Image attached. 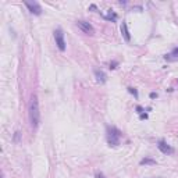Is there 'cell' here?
<instances>
[{
    "mask_svg": "<svg viewBox=\"0 0 178 178\" xmlns=\"http://www.w3.org/2000/svg\"><path fill=\"white\" fill-rule=\"evenodd\" d=\"M28 114H29V121H31V127L33 130H36L40 124V111H39V100L36 95L31 96V102H29V108H28Z\"/></svg>",
    "mask_w": 178,
    "mask_h": 178,
    "instance_id": "1",
    "label": "cell"
},
{
    "mask_svg": "<svg viewBox=\"0 0 178 178\" xmlns=\"http://www.w3.org/2000/svg\"><path fill=\"white\" fill-rule=\"evenodd\" d=\"M107 142L110 146L116 147L120 145V139H121V131L113 127V125H107Z\"/></svg>",
    "mask_w": 178,
    "mask_h": 178,
    "instance_id": "2",
    "label": "cell"
},
{
    "mask_svg": "<svg viewBox=\"0 0 178 178\" xmlns=\"http://www.w3.org/2000/svg\"><path fill=\"white\" fill-rule=\"evenodd\" d=\"M54 40H56V45L59 47L60 52H64L65 50V39H64V33L60 28H57L54 31Z\"/></svg>",
    "mask_w": 178,
    "mask_h": 178,
    "instance_id": "3",
    "label": "cell"
},
{
    "mask_svg": "<svg viewBox=\"0 0 178 178\" xmlns=\"http://www.w3.org/2000/svg\"><path fill=\"white\" fill-rule=\"evenodd\" d=\"M77 27L81 29V31L86 33V35H95V28L92 27V24H89L88 21H84V20H79L77 21Z\"/></svg>",
    "mask_w": 178,
    "mask_h": 178,
    "instance_id": "4",
    "label": "cell"
},
{
    "mask_svg": "<svg viewBox=\"0 0 178 178\" xmlns=\"http://www.w3.org/2000/svg\"><path fill=\"white\" fill-rule=\"evenodd\" d=\"M25 7L29 10V13L35 14V16H40L42 14V7L39 6L36 1H24Z\"/></svg>",
    "mask_w": 178,
    "mask_h": 178,
    "instance_id": "5",
    "label": "cell"
},
{
    "mask_svg": "<svg viewBox=\"0 0 178 178\" xmlns=\"http://www.w3.org/2000/svg\"><path fill=\"white\" fill-rule=\"evenodd\" d=\"M157 147H159V150L164 153V155H173L174 153V149L167 143V142H164V140H159L157 142Z\"/></svg>",
    "mask_w": 178,
    "mask_h": 178,
    "instance_id": "6",
    "label": "cell"
},
{
    "mask_svg": "<svg viewBox=\"0 0 178 178\" xmlns=\"http://www.w3.org/2000/svg\"><path fill=\"white\" fill-rule=\"evenodd\" d=\"M95 77H96V81H98L99 84H104V82L107 81V75L104 74V71L99 70V68L95 70Z\"/></svg>",
    "mask_w": 178,
    "mask_h": 178,
    "instance_id": "7",
    "label": "cell"
},
{
    "mask_svg": "<svg viewBox=\"0 0 178 178\" xmlns=\"http://www.w3.org/2000/svg\"><path fill=\"white\" fill-rule=\"evenodd\" d=\"M121 33H123V36H124V39L127 40V42L131 40V35H130V31H128L127 23H124V21H123V24H121Z\"/></svg>",
    "mask_w": 178,
    "mask_h": 178,
    "instance_id": "8",
    "label": "cell"
},
{
    "mask_svg": "<svg viewBox=\"0 0 178 178\" xmlns=\"http://www.w3.org/2000/svg\"><path fill=\"white\" fill-rule=\"evenodd\" d=\"M156 164V160L150 159V157H145L140 160V166H155Z\"/></svg>",
    "mask_w": 178,
    "mask_h": 178,
    "instance_id": "9",
    "label": "cell"
},
{
    "mask_svg": "<svg viewBox=\"0 0 178 178\" xmlns=\"http://www.w3.org/2000/svg\"><path fill=\"white\" fill-rule=\"evenodd\" d=\"M104 18H106V20H110V21H113V23H114V21L117 20V14H116V13H113L111 10H108L107 16H104Z\"/></svg>",
    "mask_w": 178,
    "mask_h": 178,
    "instance_id": "10",
    "label": "cell"
},
{
    "mask_svg": "<svg viewBox=\"0 0 178 178\" xmlns=\"http://www.w3.org/2000/svg\"><path fill=\"white\" fill-rule=\"evenodd\" d=\"M128 92H130V93H132V95H134V96H135L136 99L139 98V95H138V91H136L135 88H131V86H130V88H128Z\"/></svg>",
    "mask_w": 178,
    "mask_h": 178,
    "instance_id": "11",
    "label": "cell"
},
{
    "mask_svg": "<svg viewBox=\"0 0 178 178\" xmlns=\"http://www.w3.org/2000/svg\"><path fill=\"white\" fill-rule=\"evenodd\" d=\"M20 135H21V134H20L18 131L14 134V142H20Z\"/></svg>",
    "mask_w": 178,
    "mask_h": 178,
    "instance_id": "12",
    "label": "cell"
},
{
    "mask_svg": "<svg viewBox=\"0 0 178 178\" xmlns=\"http://www.w3.org/2000/svg\"><path fill=\"white\" fill-rule=\"evenodd\" d=\"M117 64H118V63H117V61L110 63V70H114V68H117Z\"/></svg>",
    "mask_w": 178,
    "mask_h": 178,
    "instance_id": "13",
    "label": "cell"
},
{
    "mask_svg": "<svg viewBox=\"0 0 178 178\" xmlns=\"http://www.w3.org/2000/svg\"><path fill=\"white\" fill-rule=\"evenodd\" d=\"M95 178H104V174H103V173H96Z\"/></svg>",
    "mask_w": 178,
    "mask_h": 178,
    "instance_id": "14",
    "label": "cell"
},
{
    "mask_svg": "<svg viewBox=\"0 0 178 178\" xmlns=\"http://www.w3.org/2000/svg\"><path fill=\"white\" fill-rule=\"evenodd\" d=\"M146 118H147L146 113H142V114H140V120H146Z\"/></svg>",
    "mask_w": 178,
    "mask_h": 178,
    "instance_id": "15",
    "label": "cell"
},
{
    "mask_svg": "<svg viewBox=\"0 0 178 178\" xmlns=\"http://www.w3.org/2000/svg\"><path fill=\"white\" fill-rule=\"evenodd\" d=\"M136 111H138L139 114H142V113H143V108L140 107V106H138V107H136Z\"/></svg>",
    "mask_w": 178,
    "mask_h": 178,
    "instance_id": "16",
    "label": "cell"
},
{
    "mask_svg": "<svg viewBox=\"0 0 178 178\" xmlns=\"http://www.w3.org/2000/svg\"><path fill=\"white\" fill-rule=\"evenodd\" d=\"M156 98H157V93H155V92L150 93V99H156Z\"/></svg>",
    "mask_w": 178,
    "mask_h": 178,
    "instance_id": "17",
    "label": "cell"
},
{
    "mask_svg": "<svg viewBox=\"0 0 178 178\" xmlns=\"http://www.w3.org/2000/svg\"><path fill=\"white\" fill-rule=\"evenodd\" d=\"M174 54H178V47L175 49V50H174Z\"/></svg>",
    "mask_w": 178,
    "mask_h": 178,
    "instance_id": "18",
    "label": "cell"
}]
</instances>
